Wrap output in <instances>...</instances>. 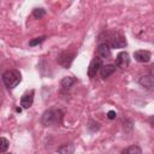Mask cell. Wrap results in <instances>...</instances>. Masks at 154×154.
<instances>
[{
    "instance_id": "11",
    "label": "cell",
    "mask_w": 154,
    "mask_h": 154,
    "mask_svg": "<svg viewBox=\"0 0 154 154\" xmlns=\"http://www.w3.org/2000/svg\"><path fill=\"white\" fill-rule=\"evenodd\" d=\"M77 83V79L72 76H66L60 81V87L63 90H70L75 84Z\"/></svg>"
},
{
    "instance_id": "17",
    "label": "cell",
    "mask_w": 154,
    "mask_h": 154,
    "mask_svg": "<svg viewBox=\"0 0 154 154\" xmlns=\"http://www.w3.org/2000/svg\"><path fill=\"white\" fill-rule=\"evenodd\" d=\"M45 40H46V36H40V37H36V38H32V40L29 41V46H31V47L37 46V45L42 43Z\"/></svg>"
},
{
    "instance_id": "14",
    "label": "cell",
    "mask_w": 154,
    "mask_h": 154,
    "mask_svg": "<svg viewBox=\"0 0 154 154\" xmlns=\"http://www.w3.org/2000/svg\"><path fill=\"white\" fill-rule=\"evenodd\" d=\"M120 154H142V149L138 146L134 144V146H130V147L123 149Z\"/></svg>"
},
{
    "instance_id": "20",
    "label": "cell",
    "mask_w": 154,
    "mask_h": 154,
    "mask_svg": "<svg viewBox=\"0 0 154 154\" xmlns=\"http://www.w3.org/2000/svg\"><path fill=\"white\" fill-rule=\"evenodd\" d=\"M16 111H17V112H20V111H22V108H20V107H17V108H16Z\"/></svg>"
},
{
    "instance_id": "18",
    "label": "cell",
    "mask_w": 154,
    "mask_h": 154,
    "mask_svg": "<svg viewBox=\"0 0 154 154\" xmlns=\"http://www.w3.org/2000/svg\"><path fill=\"white\" fill-rule=\"evenodd\" d=\"M116 117H117V113H116L114 111H109V112L107 113V118H108V119H116Z\"/></svg>"
},
{
    "instance_id": "12",
    "label": "cell",
    "mask_w": 154,
    "mask_h": 154,
    "mask_svg": "<svg viewBox=\"0 0 154 154\" xmlns=\"http://www.w3.org/2000/svg\"><path fill=\"white\" fill-rule=\"evenodd\" d=\"M114 71H116V65L107 64V65H102V67L100 69V75H101L102 78H107V77H109Z\"/></svg>"
},
{
    "instance_id": "3",
    "label": "cell",
    "mask_w": 154,
    "mask_h": 154,
    "mask_svg": "<svg viewBox=\"0 0 154 154\" xmlns=\"http://www.w3.org/2000/svg\"><path fill=\"white\" fill-rule=\"evenodd\" d=\"M22 81V75L18 70H7L2 73V82L8 89L16 88Z\"/></svg>"
},
{
    "instance_id": "7",
    "label": "cell",
    "mask_w": 154,
    "mask_h": 154,
    "mask_svg": "<svg viewBox=\"0 0 154 154\" xmlns=\"http://www.w3.org/2000/svg\"><path fill=\"white\" fill-rule=\"evenodd\" d=\"M138 83H140L143 88L154 91V76H153V75H146V76H142V77L138 79Z\"/></svg>"
},
{
    "instance_id": "10",
    "label": "cell",
    "mask_w": 154,
    "mask_h": 154,
    "mask_svg": "<svg viewBox=\"0 0 154 154\" xmlns=\"http://www.w3.org/2000/svg\"><path fill=\"white\" fill-rule=\"evenodd\" d=\"M34 102V90H30L29 93H25L22 97H20V106L23 108H29L31 107Z\"/></svg>"
},
{
    "instance_id": "15",
    "label": "cell",
    "mask_w": 154,
    "mask_h": 154,
    "mask_svg": "<svg viewBox=\"0 0 154 154\" xmlns=\"http://www.w3.org/2000/svg\"><path fill=\"white\" fill-rule=\"evenodd\" d=\"M32 16L36 18V19H41L42 17L46 16V10L42 8V7H36L32 10Z\"/></svg>"
},
{
    "instance_id": "1",
    "label": "cell",
    "mask_w": 154,
    "mask_h": 154,
    "mask_svg": "<svg viewBox=\"0 0 154 154\" xmlns=\"http://www.w3.org/2000/svg\"><path fill=\"white\" fill-rule=\"evenodd\" d=\"M64 112L59 108H51L42 113L41 123L43 126H58L63 123Z\"/></svg>"
},
{
    "instance_id": "8",
    "label": "cell",
    "mask_w": 154,
    "mask_h": 154,
    "mask_svg": "<svg viewBox=\"0 0 154 154\" xmlns=\"http://www.w3.org/2000/svg\"><path fill=\"white\" fill-rule=\"evenodd\" d=\"M150 52L149 51H144V49H138L134 53V58L136 61L138 63H148L150 60Z\"/></svg>"
},
{
    "instance_id": "4",
    "label": "cell",
    "mask_w": 154,
    "mask_h": 154,
    "mask_svg": "<svg viewBox=\"0 0 154 154\" xmlns=\"http://www.w3.org/2000/svg\"><path fill=\"white\" fill-rule=\"evenodd\" d=\"M75 55H76V54L72 53V52H63V53H60V55L58 57V63H59L63 67L69 69V67L71 66L73 59H75Z\"/></svg>"
},
{
    "instance_id": "9",
    "label": "cell",
    "mask_w": 154,
    "mask_h": 154,
    "mask_svg": "<svg viewBox=\"0 0 154 154\" xmlns=\"http://www.w3.org/2000/svg\"><path fill=\"white\" fill-rule=\"evenodd\" d=\"M96 53L99 55V58L101 59H108L111 57V47L107 45V43H100L97 46V49H96Z\"/></svg>"
},
{
    "instance_id": "16",
    "label": "cell",
    "mask_w": 154,
    "mask_h": 154,
    "mask_svg": "<svg viewBox=\"0 0 154 154\" xmlns=\"http://www.w3.org/2000/svg\"><path fill=\"white\" fill-rule=\"evenodd\" d=\"M8 146H10L8 140L5 138V137H1V140H0V153H1V154L5 153V152L7 150V148H8Z\"/></svg>"
},
{
    "instance_id": "6",
    "label": "cell",
    "mask_w": 154,
    "mask_h": 154,
    "mask_svg": "<svg viewBox=\"0 0 154 154\" xmlns=\"http://www.w3.org/2000/svg\"><path fill=\"white\" fill-rule=\"evenodd\" d=\"M129 64H130V58H129L128 52H125V51L119 52L116 58V66L119 69H126L129 66Z\"/></svg>"
},
{
    "instance_id": "5",
    "label": "cell",
    "mask_w": 154,
    "mask_h": 154,
    "mask_svg": "<svg viewBox=\"0 0 154 154\" xmlns=\"http://www.w3.org/2000/svg\"><path fill=\"white\" fill-rule=\"evenodd\" d=\"M101 67H102V60H101V58H94L90 61V64H89V67H88V71H87L88 76L90 78H94L96 76L97 71H100Z\"/></svg>"
},
{
    "instance_id": "13",
    "label": "cell",
    "mask_w": 154,
    "mask_h": 154,
    "mask_svg": "<svg viewBox=\"0 0 154 154\" xmlns=\"http://www.w3.org/2000/svg\"><path fill=\"white\" fill-rule=\"evenodd\" d=\"M75 149L76 147L73 143H64L60 147H58V153L59 154H73Z\"/></svg>"
},
{
    "instance_id": "2",
    "label": "cell",
    "mask_w": 154,
    "mask_h": 154,
    "mask_svg": "<svg viewBox=\"0 0 154 154\" xmlns=\"http://www.w3.org/2000/svg\"><path fill=\"white\" fill-rule=\"evenodd\" d=\"M100 36H105V41L102 43H107L111 48H124L128 45L125 36H123L119 31H103Z\"/></svg>"
},
{
    "instance_id": "19",
    "label": "cell",
    "mask_w": 154,
    "mask_h": 154,
    "mask_svg": "<svg viewBox=\"0 0 154 154\" xmlns=\"http://www.w3.org/2000/svg\"><path fill=\"white\" fill-rule=\"evenodd\" d=\"M148 122H149V124H150V125L154 128V116H152V117L149 118V120H148Z\"/></svg>"
}]
</instances>
